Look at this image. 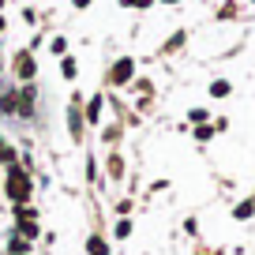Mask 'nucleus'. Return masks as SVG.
Masks as SVG:
<instances>
[{"mask_svg":"<svg viewBox=\"0 0 255 255\" xmlns=\"http://www.w3.org/2000/svg\"><path fill=\"white\" fill-rule=\"evenodd\" d=\"M4 191H8V199H11V203H26V199H30V180H26L23 169H8Z\"/></svg>","mask_w":255,"mask_h":255,"instance_id":"1","label":"nucleus"},{"mask_svg":"<svg viewBox=\"0 0 255 255\" xmlns=\"http://www.w3.org/2000/svg\"><path fill=\"white\" fill-rule=\"evenodd\" d=\"M131 75H135V64L128 60V56H120V60L109 68V83H113V87H124V83L131 79Z\"/></svg>","mask_w":255,"mask_h":255,"instance_id":"2","label":"nucleus"},{"mask_svg":"<svg viewBox=\"0 0 255 255\" xmlns=\"http://www.w3.org/2000/svg\"><path fill=\"white\" fill-rule=\"evenodd\" d=\"M68 128H72V139H83V128H87V117H83V109H79V102L68 109Z\"/></svg>","mask_w":255,"mask_h":255,"instance_id":"3","label":"nucleus"},{"mask_svg":"<svg viewBox=\"0 0 255 255\" xmlns=\"http://www.w3.org/2000/svg\"><path fill=\"white\" fill-rule=\"evenodd\" d=\"M102 105H105V98H102V94H94V98L87 102V109H83L87 124H98V117H102Z\"/></svg>","mask_w":255,"mask_h":255,"instance_id":"4","label":"nucleus"},{"mask_svg":"<svg viewBox=\"0 0 255 255\" xmlns=\"http://www.w3.org/2000/svg\"><path fill=\"white\" fill-rule=\"evenodd\" d=\"M19 117H34V87H23V94H19Z\"/></svg>","mask_w":255,"mask_h":255,"instance_id":"5","label":"nucleus"},{"mask_svg":"<svg viewBox=\"0 0 255 255\" xmlns=\"http://www.w3.org/2000/svg\"><path fill=\"white\" fill-rule=\"evenodd\" d=\"M87 255H109V240L98 237V233H90L87 237Z\"/></svg>","mask_w":255,"mask_h":255,"instance_id":"6","label":"nucleus"},{"mask_svg":"<svg viewBox=\"0 0 255 255\" xmlns=\"http://www.w3.org/2000/svg\"><path fill=\"white\" fill-rule=\"evenodd\" d=\"M252 214H255V199H240L237 207H233V218H237V222H248Z\"/></svg>","mask_w":255,"mask_h":255,"instance_id":"7","label":"nucleus"},{"mask_svg":"<svg viewBox=\"0 0 255 255\" xmlns=\"http://www.w3.org/2000/svg\"><path fill=\"white\" fill-rule=\"evenodd\" d=\"M15 72H19V79H30V75H34V60H30V53H19Z\"/></svg>","mask_w":255,"mask_h":255,"instance_id":"8","label":"nucleus"},{"mask_svg":"<svg viewBox=\"0 0 255 255\" xmlns=\"http://www.w3.org/2000/svg\"><path fill=\"white\" fill-rule=\"evenodd\" d=\"M60 75L64 79H75V75H79V64H75L72 56H60Z\"/></svg>","mask_w":255,"mask_h":255,"instance_id":"9","label":"nucleus"},{"mask_svg":"<svg viewBox=\"0 0 255 255\" xmlns=\"http://www.w3.org/2000/svg\"><path fill=\"white\" fill-rule=\"evenodd\" d=\"M113 237H117V240H128V237H131V218H120V222L113 225Z\"/></svg>","mask_w":255,"mask_h":255,"instance_id":"10","label":"nucleus"},{"mask_svg":"<svg viewBox=\"0 0 255 255\" xmlns=\"http://www.w3.org/2000/svg\"><path fill=\"white\" fill-rule=\"evenodd\" d=\"M210 94H214V98H229V94H233V87H229L225 79H214V83H210Z\"/></svg>","mask_w":255,"mask_h":255,"instance_id":"11","label":"nucleus"},{"mask_svg":"<svg viewBox=\"0 0 255 255\" xmlns=\"http://www.w3.org/2000/svg\"><path fill=\"white\" fill-rule=\"evenodd\" d=\"M195 139H199V143H210V139H214V124H195Z\"/></svg>","mask_w":255,"mask_h":255,"instance_id":"12","label":"nucleus"},{"mask_svg":"<svg viewBox=\"0 0 255 255\" xmlns=\"http://www.w3.org/2000/svg\"><path fill=\"white\" fill-rule=\"evenodd\" d=\"M11 252H15V255H26V252H30V240H26L23 233H19V237H11Z\"/></svg>","mask_w":255,"mask_h":255,"instance_id":"13","label":"nucleus"},{"mask_svg":"<svg viewBox=\"0 0 255 255\" xmlns=\"http://www.w3.org/2000/svg\"><path fill=\"white\" fill-rule=\"evenodd\" d=\"M109 176H124V158L120 154H109Z\"/></svg>","mask_w":255,"mask_h":255,"instance_id":"14","label":"nucleus"},{"mask_svg":"<svg viewBox=\"0 0 255 255\" xmlns=\"http://www.w3.org/2000/svg\"><path fill=\"white\" fill-rule=\"evenodd\" d=\"M19 233L26 240H38V222H19Z\"/></svg>","mask_w":255,"mask_h":255,"instance_id":"15","label":"nucleus"},{"mask_svg":"<svg viewBox=\"0 0 255 255\" xmlns=\"http://www.w3.org/2000/svg\"><path fill=\"white\" fill-rule=\"evenodd\" d=\"M188 120H191V124H207V109H191Z\"/></svg>","mask_w":255,"mask_h":255,"instance_id":"16","label":"nucleus"},{"mask_svg":"<svg viewBox=\"0 0 255 255\" xmlns=\"http://www.w3.org/2000/svg\"><path fill=\"white\" fill-rule=\"evenodd\" d=\"M64 49H68V41H64V38H53V53L64 56Z\"/></svg>","mask_w":255,"mask_h":255,"instance_id":"17","label":"nucleus"},{"mask_svg":"<svg viewBox=\"0 0 255 255\" xmlns=\"http://www.w3.org/2000/svg\"><path fill=\"white\" fill-rule=\"evenodd\" d=\"M120 4H124V8H146L150 0H120Z\"/></svg>","mask_w":255,"mask_h":255,"instance_id":"18","label":"nucleus"},{"mask_svg":"<svg viewBox=\"0 0 255 255\" xmlns=\"http://www.w3.org/2000/svg\"><path fill=\"white\" fill-rule=\"evenodd\" d=\"M87 4H90V0H75V8H87Z\"/></svg>","mask_w":255,"mask_h":255,"instance_id":"19","label":"nucleus"},{"mask_svg":"<svg viewBox=\"0 0 255 255\" xmlns=\"http://www.w3.org/2000/svg\"><path fill=\"white\" fill-rule=\"evenodd\" d=\"M0 30H4V19H0Z\"/></svg>","mask_w":255,"mask_h":255,"instance_id":"20","label":"nucleus"},{"mask_svg":"<svg viewBox=\"0 0 255 255\" xmlns=\"http://www.w3.org/2000/svg\"><path fill=\"white\" fill-rule=\"evenodd\" d=\"M165 4H176V0H165Z\"/></svg>","mask_w":255,"mask_h":255,"instance_id":"21","label":"nucleus"},{"mask_svg":"<svg viewBox=\"0 0 255 255\" xmlns=\"http://www.w3.org/2000/svg\"><path fill=\"white\" fill-rule=\"evenodd\" d=\"M199 255H210V252H199Z\"/></svg>","mask_w":255,"mask_h":255,"instance_id":"22","label":"nucleus"}]
</instances>
